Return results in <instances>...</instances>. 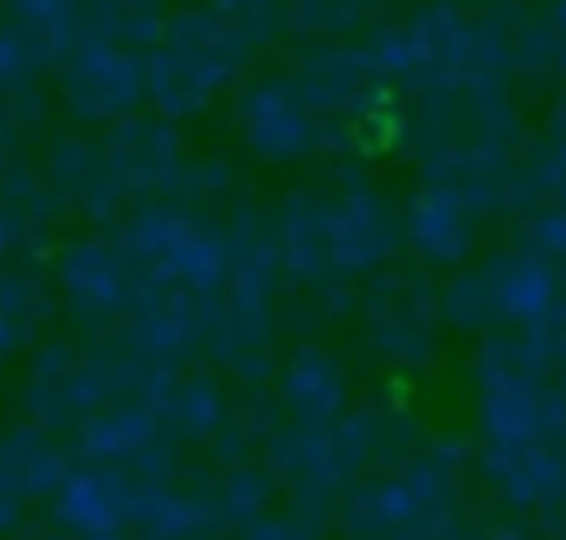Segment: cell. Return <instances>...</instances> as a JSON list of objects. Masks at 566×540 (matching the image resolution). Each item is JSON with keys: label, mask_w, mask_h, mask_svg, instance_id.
<instances>
[{"label": "cell", "mask_w": 566, "mask_h": 540, "mask_svg": "<svg viewBox=\"0 0 566 540\" xmlns=\"http://www.w3.org/2000/svg\"><path fill=\"white\" fill-rule=\"evenodd\" d=\"M367 58L371 71L394 84L420 93H469V97H491L513 62L500 31L451 4L416 9L411 18L389 27L367 49Z\"/></svg>", "instance_id": "obj_1"}, {"label": "cell", "mask_w": 566, "mask_h": 540, "mask_svg": "<svg viewBox=\"0 0 566 540\" xmlns=\"http://www.w3.org/2000/svg\"><path fill=\"white\" fill-rule=\"evenodd\" d=\"M252 49L208 9H181L164 18L155 44L142 53L146 62V97L159 120L199 115L217 93L230 89L243 58Z\"/></svg>", "instance_id": "obj_2"}, {"label": "cell", "mask_w": 566, "mask_h": 540, "mask_svg": "<svg viewBox=\"0 0 566 540\" xmlns=\"http://www.w3.org/2000/svg\"><path fill=\"white\" fill-rule=\"evenodd\" d=\"M119 248L137 283H159L208 301L221 292L230 270V235L172 204L137 208L119 230Z\"/></svg>", "instance_id": "obj_3"}, {"label": "cell", "mask_w": 566, "mask_h": 540, "mask_svg": "<svg viewBox=\"0 0 566 540\" xmlns=\"http://www.w3.org/2000/svg\"><path fill=\"white\" fill-rule=\"evenodd\" d=\"M557 305H562V270H557V261L539 257L535 248L491 257L486 266L460 274L438 297L442 319H451L460 328L509 323L517 332L522 328H535Z\"/></svg>", "instance_id": "obj_4"}, {"label": "cell", "mask_w": 566, "mask_h": 540, "mask_svg": "<svg viewBox=\"0 0 566 540\" xmlns=\"http://www.w3.org/2000/svg\"><path fill=\"white\" fill-rule=\"evenodd\" d=\"M57 89H62V102L71 115L93 120V124H115V120L133 115V106L146 97L142 49H128V44L84 31L80 44L62 58Z\"/></svg>", "instance_id": "obj_5"}, {"label": "cell", "mask_w": 566, "mask_h": 540, "mask_svg": "<svg viewBox=\"0 0 566 540\" xmlns=\"http://www.w3.org/2000/svg\"><path fill=\"white\" fill-rule=\"evenodd\" d=\"M323 239H327V270L336 279L371 274L394 257L402 239V217L389 208L385 195L354 186L323 199Z\"/></svg>", "instance_id": "obj_6"}, {"label": "cell", "mask_w": 566, "mask_h": 540, "mask_svg": "<svg viewBox=\"0 0 566 540\" xmlns=\"http://www.w3.org/2000/svg\"><path fill=\"white\" fill-rule=\"evenodd\" d=\"M53 283H57L62 301L88 323H111V319L119 323L137 292V274H133L124 248L106 243V239L66 243L53 261Z\"/></svg>", "instance_id": "obj_7"}, {"label": "cell", "mask_w": 566, "mask_h": 540, "mask_svg": "<svg viewBox=\"0 0 566 540\" xmlns=\"http://www.w3.org/2000/svg\"><path fill=\"white\" fill-rule=\"evenodd\" d=\"M239 124H243L248 146L265 159H301L327 142L323 137L327 124L314 115V106L305 102V93L296 89L292 75H274V80L252 84L243 93Z\"/></svg>", "instance_id": "obj_8"}, {"label": "cell", "mask_w": 566, "mask_h": 540, "mask_svg": "<svg viewBox=\"0 0 566 540\" xmlns=\"http://www.w3.org/2000/svg\"><path fill=\"white\" fill-rule=\"evenodd\" d=\"M102 164H106L115 199L150 195L181 177V142L168 128V120L124 115V120H115L111 137L102 142Z\"/></svg>", "instance_id": "obj_9"}, {"label": "cell", "mask_w": 566, "mask_h": 540, "mask_svg": "<svg viewBox=\"0 0 566 540\" xmlns=\"http://www.w3.org/2000/svg\"><path fill=\"white\" fill-rule=\"evenodd\" d=\"M442 310L438 297L429 288H420L416 279H380L367 292V314H363V332L376 345V354L394 359V363H411L429 350L433 328H438Z\"/></svg>", "instance_id": "obj_10"}, {"label": "cell", "mask_w": 566, "mask_h": 540, "mask_svg": "<svg viewBox=\"0 0 566 540\" xmlns=\"http://www.w3.org/2000/svg\"><path fill=\"white\" fill-rule=\"evenodd\" d=\"M208 314H212L208 297H190V292L159 288V283H137L119 328L142 354L172 359L208 336Z\"/></svg>", "instance_id": "obj_11"}, {"label": "cell", "mask_w": 566, "mask_h": 540, "mask_svg": "<svg viewBox=\"0 0 566 540\" xmlns=\"http://www.w3.org/2000/svg\"><path fill=\"white\" fill-rule=\"evenodd\" d=\"M478 221H482V208L469 195L442 181H424L402 212V239L416 257L433 266H455L473 252Z\"/></svg>", "instance_id": "obj_12"}, {"label": "cell", "mask_w": 566, "mask_h": 540, "mask_svg": "<svg viewBox=\"0 0 566 540\" xmlns=\"http://www.w3.org/2000/svg\"><path fill=\"white\" fill-rule=\"evenodd\" d=\"M292 80H296V89L305 93V102L314 106V115L327 124L332 115L345 120V115H354V111H367L376 71H371L367 49L323 44V49H314V53L296 66Z\"/></svg>", "instance_id": "obj_13"}, {"label": "cell", "mask_w": 566, "mask_h": 540, "mask_svg": "<svg viewBox=\"0 0 566 540\" xmlns=\"http://www.w3.org/2000/svg\"><path fill=\"white\" fill-rule=\"evenodd\" d=\"M265 239H270L279 274H292L301 283H318L332 274L327 270V239H323V199L292 195Z\"/></svg>", "instance_id": "obj_14"}, {"label": "cell", "mask_w": 566, "mask_h": 540, "mask_svg": "<svg viewBox=\"0 0 566 540\" xmlns=\"http://www.w3.org/2000/svg\"><path fill=\"white\" fill-rule=\"evenodd\" d=\"M4 27L35 53L40 66L62 62L88 31V0H9Z\"/></svg>", "instance_id": "obj_15"}, {"label": "cell", "mask_w": 566, "mask_h": 540, "mask_svg": "<svg viewBox=\"0 0 566 540\" xmlns=\"http://www.w3.org/2000/svg\"><path fill=\"white\" fill-rule=\"evenodd\" d=\"M283 403L305 416V420H327L340 412L345 403V372L336 359H327L323 350H301L287 359L283 376H279Z\"/></svg>", "instance_id": "obj_16"}, {"label": "cell", "mask_w": 566, "mask_h": 540, "mask_svg": "<svg viewBox=\"0 0 566 540\" xmlns=\"http://www.w3.org/2000/svg\"><path fill=\"white\" fill-rule=\"evenodd\" d=\"M44 314H49V288L22 270H4L0 274V363L44 328Z\"/></svg>", "instance_id": "obj_17"}, {"label": "cell", "mask_w": 566, "mask_h": 540, "mask_svg": "<svg viewBox=\"0 0 566 540\" xmlns=\"http://www.w3.org/2000/svg\"><path fill=\"white\" fill-rule=\"evenodd\" d=\"M509 58H522L535 71H566V0H548L522 27Z\"/></svg>", "instance_id": "obj_18"}, {"label": "cell", "mask_w": 566, "mask_h": 540, "mask_svg": "<svg viewBox=\"0 0 566 540\" xmlns=\"http://www.w3.org/2000/svg\"><path fill=\"white\" fill-rule=\"evenodd\" d=\"M155 434V420L146 407L137 403H119V407H106L97 412L88 425H84V447L102 451V456H119V451H137L146 438Z\"/></svg>", "instance_id": "obj_19"}, {"label": "cell", "mask_w": 566, "mask_h": 540, "mask_svg": "<svg viewBox=\"0 0 566 540\" xmlns=\"http://www.w3.org/2000/svg\"><path fill=\"white\" fill-rule=\"evenodd\" d=\"M53 478H57V460L40 438L13 434L0 447V482L4 487H35V482H53Z\"/></svg>", "instance_id": "obj_20"}, {"label": "cell", "mask_w": 566, "mask_h": 540, "mask_svg": "<svg viewBox=\"0 0 566 540\" xmlns=\"http://www.w3.org/2000/svg\"><path fill=\"white\" fill-rule=\"evenodd\" d=\"M164 412L181 425V429H208L217 416H221V390L212 381H177V385H164Z\"/></svg>", "instance_id": "obj_21"}, {"label": "cell", "mask_w": 566, "mask_h": 540, "mask_svg": "<svg viewBox=\"0 0 566 540\" xmlns=\"http://www.w3.org/2000/svg\"><path fill=\"white\" fill-rule=\"evenodd\" d=\"M203 9L217 13L248 49L261 44V40H270L274 27L283 22V4L279 0H208Z\"/></svg>", "instance_id": "obj_22"}, {"label": "cell", "mask_w": 566, "mask_h": 540, "mask_svg": "<svg viewBox=\"0 0 566 540\" xmlns=\"http://www.w3.org/2000/svg\"><path fill=\"white\" fill-rule=\"evenodd\" d=\"M35 71H40L35 53H31L9 27H0V97H4V93H22V89L35 80Z\"/></svg>", "instance_id": "obj_23"}, {"label": "cell", "mask_w": 566, "mask_h": 540, "mask_svg": "<svg viewBox=\"0 0 566 540\" xmlns=\"http://www.w3.org/2000/svg\"><path fill=\"white\" fill-rule=\"evenodd\" d=\"M531 190L539 195V204H566V137L539 150V159L531 164Z\"/></svg>", "instance_id": "obj_24"}, {"label": "cell", "mask_w": 566, "mask_h": 540, "mask_svg": "<svg viewBox=\"0 0 566 540\" xmlns=\"http://www.w3.org/2000/svg\"><path fill=\"white\" fill-rule=\"evenodd\" d=\"M531 243L548 261H566V204H539L531 217Z\"/></svg>", "instance_id": "obj_25"}, {"label": "cell", "mask_w": 566, "mask_h": 540, "mask_svg": "<svg viewBox=\"0 0 566 540\" xmlns=\"http://www.w3.org/2000/svg\"><path fill=\"white\" fill-rule=\"evenodd\" d=\"M22 235H27V226L13 217V208H4V204H0V274H4V270H9V261L18 257Z\"/></svg>", "instance_id": "obj_26"}, {"label": "cell", "mask_w": 566, "mask_h": 540, "mask_svg": "<svg viewBox=\"0 0 566 540\" xmlns=\"http://www.w3.org/2000/svg\"><path fill=\"white\" fill-rule=\"evenodd\" d=\"M9 155H13V124H9L4 111H0V177H4V168H9Z\"/></svg>", "instance_id": "obj_27"}, {"label": "cell", "mask_w": 566, "mask_h": 540, "mask_svg": "<svg viewBox=\"0 0 566 540\" xmlns=\"http://www.w3.org/2000/svg\"><path fill=\"white\" fill-rule=\"evenodd\" d=\"M9 491H13V487H4V482H0V531H4V522L18 513V505H13V496H9Z\"/></svg>", "instance_id": "obj_28"}]
</instances>
